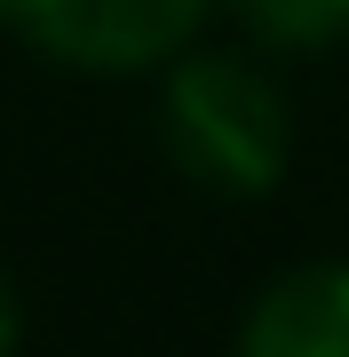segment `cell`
Here are the masks:
<instances>
[{
	"instance_id": "4",
	"label": "cell",
	"mask_w": 349,
	"mask_h": 357,
	"mask_svg": "<svg viewBox=\"0 0 349 357\" xmlns=\"http://www.w3.org/2000/svg\"><path fill=\"white\" fill-rule=\"evenodd\" d=\"M231 8V24L254 40L262 56H294V64H310V56H334L349 48V0H222Z\"/></svg>"
},
{
	"instance_id": "5",
	"label": "cell",
	"mask_w": 349,
	"mask_h": 357,
	"mask_svg": "<svg viewBox=\"0 0 349 357\" xmlns=\"http://www.w3.org/2000/svg\"><path fill=\"white\" fill-rule=\"evenodd\" d=\"M16 342H24V294H16V278H8V262H0V357H8Z\"/></svg>"
},
{
	"instance_id": "1",
	"label": "cell",
	"mask_w": 349,
	"mask_h": 357,
	"mask_svg": "<svg viewBox=\"0 0 349 357\" xmlns=\"http://www.w3.org/2000/svg\"><path fill=\"white\" fill-rule=\"evenodd\" d=\"M151 128L159 151L191 191L207 199H270L294 167V103L270 79L262 48H191L175 64H159V96H151Z\"/></svg>"
},
{
	"instance_id": "2",
	"label": "cell",
	"mask_w": 349,
	"mask_h": 357,
	"mask_svg": "<svg viewBox=\"0 0 349 357\" xmlns=\"http://www.w3.org/2000/svg\"><path fill=\"white\" fill-rule=\"evenodd\" d=\"M222 0H0V32L79 79H159Z\"/></svg>"
},
{
	"instance_id": "3",
	"label": "cell",
	"mask_w": 349,
	"mask_h": 357,
	"mask_svg": "<svg viewBox=\"0 0 349 357\" xmlns=\"http://www.w3.org/2000/svg\"><path fill=\"white\" fill-rule=\"evenodd\" d=\"M238 357H349V255L286 262L231 326Z\"/></svg>"
}]
</instances>
